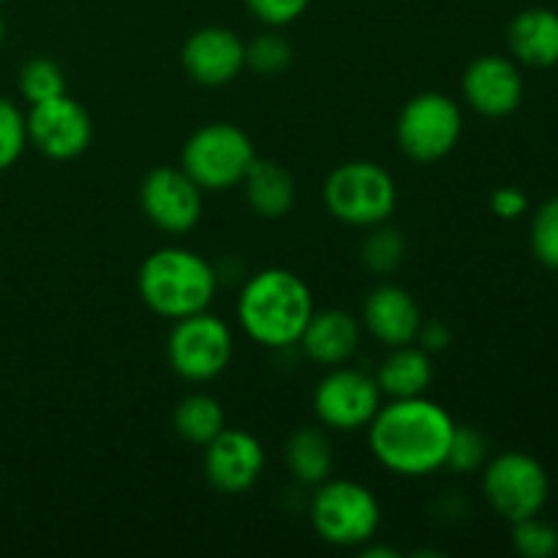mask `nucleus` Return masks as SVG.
<instances>
[{
	"mask_svg": "<svg viewBox=\"0 0 558 558\" xmlns=\"http://www.w3.org/2000/svg\"><path fill=\"white\" fill-rule=\"evenodd\" d=\"M456 420L425 396L390 398L368 423L376 461L398 477H428L445 469Z\"/></svg>",
	"mask_w": 558,
	"mask_h": 558,
	"instance_id": "1",
	"label": "nucleus"
},
{
	"mask_svg": "<svg viewBox=\"0 0 558 558\" xmlns=\"http://www.w3.org/2000/svg\"><path fill=\"white\" fill-rule=\"evenodd\" d=\"M314 314V294L298 272L267 267L251 276L238 298V319L245 336L267 349L298 347Z\"/></svg>",
	"mask_w": 558,
	"mask_h": 558,
	"instance_id": "2",
	"label": "nucleus"
},
{
	"mask_svg": "<svg viewBox=\"0 0 558 558\" xmlns=\"http://www.w3.org/2000/svg\"><path fill=\"white\" fill-rule=\"evenodd\" d=\"M136 289L153 314L178 322L210 308L218 289V272L196 251L167 245L142 262Z\"/></svg>",
	"mask_w": 558,
	"mask_h": 558,
	"instance_id": "3",
	"label": "nucleus"
},
{
	"mask_svg": "<svg viewBox=\"0 0 558 558\" xmlns=\"http://www.w3.org/2000/svg\"><path fill=\"white\" fill-rule=\"evenodd\" d=\"M314 532L336 548H363L381 526L379 499L354 480H330L314 485L308 501Z\"/></svg>",
	"mask_w": 558,
	"mask_h": 558,
	"instance_id": "4",
	"label": "nucleus"
},
{
	"mask_svg": "<svg viewBox=\"0 0 558 558\" xmlns=\"http://www.w3.org/2000/svg\"><path fill=\"white\" fill-rule=\"evenodd\" d=\"M325 207L349 227L371 229L396 213L398 189L392 174L374 161H347L325 180Z\"/></svg>",
	"mask_w": 558,
	"mask_h": 558,
	"instance_id": "5",
	"label": "nucleus"
},
{
	"mask_svg": "<svg viewBox=\"0 0 558 558\" xmlns=\"http://www.w3.org/2000/svg\"><path fill=\"white\" fill-rule=\"evenodd\" d=\"M254 158V142L240 125L207 123L185 140L180 169L202 191H227L243 183Z\"/></svg>",
	"mask_w": 558,
	"mask_h": 558,
	"instance_id": "6",
	"label": "nucleus"
},
{
	"mask_svg": "<svg viewBox=\"0 0 558 558\" xmlns=\"http://www.w3.org/2000/svg\"><path fill=\"white\" fill-rule=\"evenodd\" d=\"M461 107L439 90H425L409 98L396 123L398 147L403 156L417 163H434L450 156L461 142Z\"/></svg>",
	"mask_w": 558,
	"mask_h": 558,
	"instance_id": "7",
	"label": "nucleus"
},
{
	"mask_svg": "<svg viewBox=\"0 0 558 558\" xmlns=\"http://www.w3.org/2000/svg\"><path fill=\"white\" fill-rule=\"evenodd\" d=\"M234 354L232 330L221 316L199 311L174 322L167 338V360L180 379L191 385L213 381L229 368Z\"/></svg>",
	"mask_w": 558,
	"mask_h": 558,
	"instance_id": "8",
	"label": "nucleus"
},
{
	"mask_svg": "<svg viewBox=\"0 0 558 558\" xmlns=\"http://www.w3.org/2000/svg\"><path fill=\"white\" fill-rule=\"evenodd\" d=\"M483 494L496 515L515 523L543 512L550 496V480L537 458L526 452H501L485 463Z\"/></svg>",
	"mask_w": 558,
	"mask_h": 558,
	"instance_id": "9",
	"label": "nucleus"
},
{
	"mask_svg": "<svg viewBox=\"0 0 558 558\" xmlns=\"http://www.w3.org/2000/svg\"><path fill=\"white\" fill-rule=\"evenodd\" d=\"M381 398L385 396L376 385V376L349 368V365H336L316 385L314 414L327 428L352 434V430L368 428L374 414L379 412Z\"/></svg>",
	"mask_w": 558,
	"mask_h": 558,
	"instance_id": "10",
	"label": "nucleus"
},
{
	"mask_svg": "<svg viewBox=\"0 0 558 558\" xmlns=\"http://www.w3.org/2000/svg\"><path fill=\"white\" fill-rule=\"evenodd\" d=\"M25 123L27 142L52 161H71L90 147L93 120L87 109L69 93L31 104Z\"/></svg>",
	"mask_w": 558,
	"mask_h": 558,
	"instance_id": "11",
	"label": "nucleus"
},
{
	"mask_svg": "<svg viewBox=\"0 0 558 558\" xmlns=\"http://www.w3.org/2000/svg\"><path fill=\"white\" fill-rule=\"evenodd\" d=\"M140 207L147 221L167 234H185L199 223L202 189L180 167H156L140 185Z\"/></svg>",
	"mask_w": 558,
	"mask_h": 558,
	"instance_id": "12",
	"label": "nucleus"
},
{
	"mask_svg": "<svg viewBox=\"0 0 558 558\" xmlns=\"http://www.w3.org/2000/svg\"><path fill=\"white\" fill-rule=\"evenodd\" d=\"M265 447L243 428H223L210 445H205L202 472L223 496H240L256 485L265 472Z\"/></svg>",
	"mask_w": 558,
	"mask_h": 558,
	"instance_id": "13",
	"label": "nucleus"
},
{
	"mask_svg": "<svg viewBox=\"0 0 558 558\" xmlns=\"http://www.w3.org/2000/svg\"><path fill=\"white\" fill-rule=\"evenodd\" d=\"M183 71L202 87H223L245 69V41L234 31L207 25L191 33L180 49Z\"/></svg>",
	"mask_w": 558,
	"mask_h": 558,
	"instance_id": "14",
	"label": "nucleus"
},
{
	"mask_svg": "<svg viewBox=\"0 0 558 558\" xmlns=\"http://www.w3.org/2000/svg\"><path fill=\"white\" fill-rule=\"evenodd\" d=\"M463 98L483 118H507L523 101V76L510 58L483 54L463 71Z\"/></svg>",
	"mask_w": 558,
	"mask_h": 558,
	"instance_id": "15",
	"label": "nucleus"
},
{
	"mask_svg": "<svg viewBox=\"0 0 558 558\" xmlns=\"http://www.w3.org/2000/svg\"><path fill=\"white\" fill-rule=\"evenodd\" d=\"M363 325L371 338L390 347L417 341L420 325H423V311L412 292H407L398 283H379L371 289L363 303Z\"/></svg>",
	"mask_w": 558,
	"mask_h": 558,
	"instance_id": "16",
	"label": "nucleus"
},
{
	"mask_svg": "<svg viewBox=\"0 0 558 558\" xmlns=\"http://www.w3.org/2000/svg\"><path fill=\"white\" fill-rule=\"evenodd\" d=\"M360 336H363V327L349 311L327 308L311 314L298 343L311 363L322 365V368H336V365H347L354 357Z\"/></svg>",
	"mask_w": 558,
	"mask_h": 558,
	"instance_id": "17",
	"label": "nucleus"
},
{
	"mask_svg": "<svg viewBox=\"0 0 558 558\" xmlns=\"http://www.w3.org/2000/svg\"><path fill=\"white\" fill-rule=\"evenodd\" d=\"M507 44L518 63L532 69H550L558 63V11L532 5L512 16Z\"/></svg>",
	"mask_w": 558,
	"mask_h": 558,
	"instance_id": "18",
	"label": "nucleus"
},
{
	"mask_svg": "<svg viewBox=\"0 0 558 558\" xmlns=\"http://www.w3.org/2000/svg\"><path fill=\"white\" fill-rule=\"evenodd\" d=\"M240 185H243L248 207L262 218L289 216L298 202V185H294L292 172L267 158H254Z\"/></svg>",
	"mask_w": 558,
	"mask_h": 558,
	"instance_id": "19",
	"label": "nucleus"
},
{
	"mask_svg": "<svg viewBox=\"0 0 558 558\" xmlns=\"http://www.w3.org/2000/svg\"><path fill=\"white\" fill-rule=\"evenodd\" d=\"M434 379L430 354L417 343L390 347V354L381 360L376 371V385L387 398H414L425 396Z\"/></svg>",
	"mask_w": 558,
	"mask_h": 558,
	"instance_id": "20",
	"label": "nucleus"
},
{
	"mask_svg": "<svg viewBox=\"0 0 558 558\" xmlns=\"http://www.w3.org/2000/svg\"><path fill=\"white\" fill-rule=\"evenodd\" d=\"M283 461L300 485H319L332 474V445L325 430L298 428L287 439Z\"/></svg>",
	"mask_w": 558,
	"mask_h": 558,
	"instance_id": "21",
	"label": "nucleus"
},
{
	"mask_svg": "<svg viewBox=\"0 0 558 558\" xmlns=\"http://www.w3.org/2000/svg\"><path fill=\"white\" fill-rule=\"evenodd\" d=\"M172 425L180 439L205 447L227 428V414H223L218 398L207 396V392H191L174 407Z\"/></svg>",
	"mask_w": 558,
	"mask_h": 558,
	"instance_id": "22",
	"label": "nucleus"
},
{
	"mask_svg": "<svg viewBox=\"0 0 558 558\" xmlns=\"http://www.w3.org/2000/svg\"><path fill=\"white\" fill-rule=\"evenodd\" d=\"M360 254H363V265L374 276H390L407 259V238L401 234V229L387 227V221L376 223L371 227L368 238L363 240Z\"/></svg>",
	"mask_w": 558,
	"mask_h": 558,
	"instance_id": "23",
	"label": "nucleus"
},
{
	"mask_svg": "<svg viewBox=\"0 0 558 558\" xmlns=\"http://www.w3.org/2000/svg\"><path fill=\"white\" fill-rule=\"evenodd\" d=\"M20 93L27 104L47 101L65 93V76L60 65L49 58H33L20 71Z\"/></svg>",
	"mask_w": 558,
	"mask_h": 558,
	"instance_id": "24",
	"label": "nucleus"
},
{
	"mask_svg": "<svg viewBox=\"0 0 558 558\" xmlns=\"http://www.w3.org/2000/svg\"><path fill=\"white\" fill-rule=\"evenodd\" d=\"M292 44L283 36H278V33H262L254 41L245 44V69L256 71L262 76L283 74L289 63H292Z\"/></svg>",
	"mask_w": 558,
	"mask_h": 558,
	"instance_id": "25",
	"label": "nucleus"
},
{
	"mask_svg": "<svg viewBox=\"0 0 558 558\" xmlns=\"http://www.w3.org/2000/svg\"><path fill=\"white\" fill-rule=\"evenodd\" d=\"M532 254L539 265L548 270H558V196L543 202L532 216V232H529Z\"/></svg>",
	"mask_w": 558,
	"mask_h": 558,
	"instance_id": "26",
	"label": "nucleus"
},
{
	"mask_svg": "<svg viewBox=\"0 0 558 558\" xmlns=\"http://www.w3.org/2000/svg\"><path fill=\"white\" fill-rule=\"evenodd\" d=\"M488 463V441L472 425H456L445 469L456 474H472Z\"/></svg>",
	"mask_w": 558,
	"mask_h": 558,
	"instance_id": "27",
	"label": "nucleus"
},
{
	"mask_svg": "<svg viewBox=\"0 0 558 558\" xmlns=\"http://www.w3.org/2000/svg\"><path fill=\"white\" fill-rule=\"evenodd\" d=\"M512 545L523 558H554L558 554V529L539 515L512 523Z\"/></svg>",
	"mask_w": 558,
	"mask_h": 558,
	"instance_id": "28",
	"label": "nucleus"
},
{
	"mask_svg": "<svg viewBox=\"0 0 558 558\" xmlns=\"http://www.w3.org/2000/svg\"><path fill=\"white\" fill-rule=\"evenodd\" d=\"M27 147L25 114L9 98H0V172L14 167Z\"/></svg>",
	"mask_w": 558,
	"mask_h": 558,
	"instance_id": "29",
	"label": "nucleus"
},
{
	"mask_svg": "<svg viewBox=\"0 0 558 558\" xmlns=\"http://www.w3.org/2000/svg\"><path fill=\"white\" fill-rule=\"evenodd\" d=\"M311 0H245V9L254 20L267 27H287L308 11Z\"/></svg>",
	"mask_w": 558,
	"mask_h": 558,
	"instance_id": "30",
	"label": "nucleus"
},
{
	"mask_svg": "<svg viewBox=\"0 0 558 558\" xmlns=\"http://www.w3.org/2000/svg\"><path fill=\"white\" fill-rule=\"evenodd\" d=\"M490 210L501 221H515L529 210V196L515 185H505V189L494 191V196H490Z\"/></svg>",
	"mask_w": 558,
	"mask_h": 558,
	"instance_id": "31",
	"label": "nucleus"
},
{
	"mask_svg": "<svg viewBox=\"0 0 558 558\" xmlns=\"http://www.w3.org/2000/svg\"><path fill=\"white\" fill-rule=\"evenodd\" d=\"M414 343H417V347H423L428 354L445 352V349L452 343V332L445 322H439V319L425 322L423 319V325H420V332H417V341Z\"/></svg>",
	"mask_w": 558,
	"mask_h": 558,
	"instance_id": "32",
	"label": "nucleus"
},
{
	"mask_svg": "<svg viewBox=\"0 0 558 558\" xmlns=\"http://www.w3.org/2000/svg\"><path fill=\"white\" fill-rule=\"evenodd\" d=\"M5 41V25H3V20H0V44Z\"/></svg>",
	"mask_w": 558,
	"mask_h": 558,
	"instance_id": "33",
	"label": "nucleus"
},
{
	"mask_svg": "<svg viewBox=\"0 0 558 558\" xmlns=\"http://www.w3.org/2000/svg\"><path fill=\"white\" fill-rule=\"evenodd\" d=\"M0 3H3V0H0Z\"/></svg>",
	"mask_w": 558,
	"mask_h": 558,
	"instance_id": "34",
	"label": "nucleus"
}]
</instances>
